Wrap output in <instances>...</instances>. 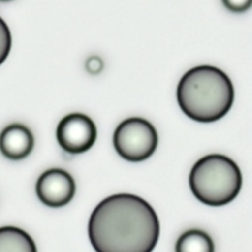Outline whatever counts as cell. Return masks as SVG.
<instances>
[{"label": "cell", "instance_id": "6", "mask_svg": "<svg viewBox=\"0 0 252 252\" xmlns=\"http://www.w3.org/2000/svg\"><path fill=\"white\" fill-rule=\"evenodd\" d=\"M76 186L73 176L65 170L51 169L37 180L36 193L39 201L51 208L66 206L75 196Z\"/></svg>", "mask_w": 252, "mask_h": 252}, {"label": "cell", "instance_id": "13", "mask_svg": "<svg viewBox=\"0 0 252 252\" xmlns=\"http://www.w3.org/2000/svg\"><path fill=\"white\" fill-rule=\"evenodd\" d=\"M0 1H11V0H0Z\"/></svg>", "mask_w": 252, "mask_h": 252}, {"label": "cell", "instance_id": "2", "mask_svg": "<svg viewBox=\"0 0 252 252\" xmlns=\"http://www.w3.org/2000/svg\"><path fill=\"white\" fill-rule=\"evenodd\" d=\"M177 102L182 112L191 120L214 122L223 118L233 106V83L219 68L196 66L189 69L180 80Z\"/></svg>", "mask_w": 252, "mask_h": 252}, {"label": "cell", "instance_id": "1", "mask_svg": "<svg viewBox=\"0 0 252 252\" xmlns=\"http://www.w3.org/2000/svg\"><path fill=\"white\" fill-rule=\"evenodd\" d=\"M88 230L96 252H152L159 240L160 223L147 201L120 193L96 206Z\"/></svg>", "mask_w": 252, "mask_h": 252}, {"label": "cell", "instance_id": "4", "mask_svg": "<svg viewBox=\"0 0 252 252\" xmlns=\"http://www.w3.org/2000/svg\"><path fill=\"white\" fill-rule=\"evenodd\" d=\"M158 140L154 126L140 117L123 121L113 134V145L117 154L132 162L149 159L157 150Z\"/></svg>", "mask_w": 252, "mask_h": 252}, {"label": "cell", "instance_id": "7", "mask_svg": "<svg viewBox=\"0 0 252 252\" xmlns=\"http://www.w3.org/2000/svg\"><path fill=\"white\" fill-rule=\"evenodd\" d=\"M34 138L31 130L24 125L14 123L0 133V152L10 160H21L33 150Z\"/></svg>", "mask_w": 252, "mask_h": 252}, {"label": "cell", "instance_id": "12", "mask_svg": "<svg viewBox=\"0 0 252 252\" xmlns=\"http://www.w3.org/2000/svg\"><path fill=\"white\" fill-rule=\"evenodd\" d=\"M85 69L91 74V75H97L102 71L103 62L98 57H90L85 62Z\"/></svg>", "mask_w": 252, "mask_h": 252}, {"label": "cell", "instance_id": "9", "mask_svg": "<svg viewBox=\"0 0 252 252\" xmlns=\"http://www.w3.org/2000/svg\"><path fill=\"white\" fill-rule=\"evenodd\" d=\"M176 252H214V243L211 236L203 230L192 229L179 238Z\"/></svg>", "mask_w": 252, "mask_h": 252}, {"label": "cell", "instance_id": "10", "mask_svg": "<svg viewBox=\"0 0 252 252\" xmlns=\"http://www.w3.org/2000/svg\"><path fill=\"white\" fill-rule=\"evenodd\" d=\"M11 49V32L6 22L0 17V65L6 61Z\"/></svg>", "mask_w": 252, "mask_h": 252}, {"label": "cell", "instance_id": "3", "mask_svg": "<svg viewBox=\"0 0 252 252\" xmlns=\"http://www.w3.org/2000/svg\"><path fill=\"white\" fill-rule=\"evenodd\" d=\"M243 186L238 165L225 155L211 154L199 159L189 174V187L198 201L221 207L236 198Z\"/></svg>", "mask_w": 252, "mask_h": 252}, {"label": "cell", "instance_id": "5", "mask_svg": "<svg viewBox=\"0 0 252 252\" xmlns=\"http://www.w3.org/2000/svg\"><path fill=\"white\" fill-rule=\"evenodd\" d=\"M57 140L69 154H83L96 142L95 122L83 113H70L62 118L57 127Z\"/></svg>", "mask_w": 252, "mask_h": 252}, {"label": "cell", "instance_id": "8", "mask_svg": "<svg viewBox=\"0 0 252 252\" xmlns=\"http://www.w3.org/2000/svg\"><path fill=\"white\" fill-rule=\"evenodd\" d=\"M0 252H37L33 239L16 226L0 228Z\"/></svg>", "mask_w": 252, "mask_h": 252}, {"label": "cell", "instance_id": "11", "mask_svg": "<svg viewBox=\"0 0 252 252\" xmlns=\"http://www.w3.org/2000/svg\"><path fill=\"white\" fill-rule=\"evenodd\" d=\"M224 6L231 12L243 14L251 7L252 0H221Z\"/></svg>", "mask_w": 252, "mask_h": 252}]
</instances>
